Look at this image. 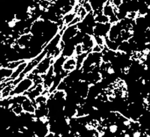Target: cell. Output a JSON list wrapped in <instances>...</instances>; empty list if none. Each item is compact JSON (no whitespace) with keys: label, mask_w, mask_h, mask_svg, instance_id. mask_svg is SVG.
Here are the masks:
<instances>
[{"label":"cell","mask_w":150,"mask_h":137,"mask_svg":"<svg viewBox=\"0 0 150 137\" xmlns=\"http://www.w3.org/2000/svg\"><path fill=\"white\" fill-rule=\"evenodd\" d=\"M110 26L111 23H96L93 27V35H92L106 37L108 36Z\"/></svg>","instance_id":"cell-2"},{"label":"cell","mask_w":150,"mask_h":137,"mask_svg":"<svg viewBox=\"0 0 150 137\" xmlns=\"http://www.w3.org/2000/svg\"><path fill=\"white\" fill-rule=\"evenodd\" d=\"M76 15H77L76 13H71V12L64 14L62 17V20L64 25H69L72 22L74 19V17H76Z\"/></svg>","instance_id":"cell-5"},{"label":"cell","mask_w":150,"mask_h":137,"mask_svg":"<svg viewBox=\"0 0 150 137\" xmlns=\"http://www.w3.org/2000/svg\"><path fill=\"white\" fill-rule=\"evenodd\" d=\"M76 68H77V62H76L75 58H67L66 59H65V62L63 63L62 69L68 71V72H71V71H74Z\"/></svg>","instance_id":"cell-4"},{"label":"cell","mask_w":150,"mask_h":137,"mask_svg":"<svg viewBox=\"0 0 150 137\" xmlns=\"http://www.w3.org/2000/svg\"><path fill=\"white\" fill-rule=\"evenodd\" d=\"M79 32L78 29H77V24L74 25H68L67 28H65L62 33L61 34V40L64 42L69 41L71 38L74 37L77 34V32Z\"/></svg>","instance_id":"cell-3"},{"label":"cell","mask_w":150,"mask_h":137,"mask_svg":"<svg viewBox=\"0 0 150 137\" xmlns=\"http://www.w3.org/2000/svg\"><path fill=\"white\" fill-rule=\"evenodd\" d=\"M33 85H34V83L31 79L28 77L23 78L16 85H14V88L11 91L9 95L14 96V95H23L26 91H29L33 87Z\"/></svg>","instance_id":"cell-1"}]
</instances>
